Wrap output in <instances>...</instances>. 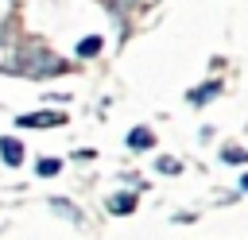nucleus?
<instances>
[{"mask_svg": "<svg viewBox=\"0 0 248 240\" xmlns=\"http://www.w3.org/2000/svg\"><path fill=\"white\" fill-rule=\"evenodd\" d=\"M66 124V112H50V108H39V112H23L16 120V128H58Z\"/></svg>", "mask_w": 248, "mask_h": 240, "instance_id": "obj_1", "label": "nucleus"}, {"mask_svg": "<svg viewBox=\"0 0 248 240\" xmlns=\"http://www.w3.org/2000/svg\"><path fill=\"white\" fill-rule=\"evenodd\" d=\"M23 159H27V151H23L19 135H0V163L4 166H19Z\"/></svg>", "mask_w": 248, "mask_h": 240, "instance_id": "obj_2", "label": "nucleus"}, {"mask_svg": "<svg viewBox=\"0 0 248 240\" xmlns=\"http://www.w3.org/2000/svg\"><path fill=\"white\" fill-rule=\"evenodd\" d=\"M128 147H132V151L155 147V132H151V128H132V132H128Z\"/></svg>", "mask_w": 248, "mask_h": 240, "instance_id": "obj_3", "label": "nucleus"}, {"mask_svg": "<svg viewBox=\"0 0 248 240\" xmlns=\"http://www.w3.org/2000/svg\"><path fill=\"white\" fill-rule=\"evenodd\" d=\"M217 93H221V81H205V85L190 89V105H209Z\"/></svg>", "mask_w": 248, "mask_h": 240, "instance_id": "obj_4", "label": "nucleus"}, {"mask_svg": "<svg viewBox=\"0 0 248 240\" xmlns=\"http://www.w3.org/2000/svg\"><path fill=\"white\" fill-rule=\"evenodd\" d=\"M101 46H105L101 35H85V39L78 43V58H93V54H101Z\"/></svg>", "mask_w": 248, "mask_h": 240, "instance_id": "obj_5", "label": "nucleus"}, {"mask_svg": "<svg viewBox=\"0 0 248 240\" xmlns=\"http://www.w3.org/2000/svg\"><path fill=\"white\" fill-rule=\"evenodd\" d=\"M58 170H62V159H54V155H43V159L35 163V174H39V178H54Z\"/></svg>", "mask_w": 248, "mask_h": 240, "instance_id": "obj_6", "label": "nucleus"}, {"mask_svg": "<svg viewBox=\"0 0 248 240\" xmlns=\"http://www.w3.org/2000/svg\"><path fill=\"white\" fill-rule=\"evenodd\" d=\"M108 209L112 213H132L136 209V194H112L108 197Z\"/></svg>", "mask_w": 248, "mask_h": 240, "instance_id": "obj_7", "label": "nucleus"}, {"mask_svg": "<svg viewBox=\"0 0 248 240\" xmlns=\"http://www.w3.org/2000/svg\"><path fill=\"white\" fill-rule=\"evenodd\" d=\"M50 209H54V213H66L70 221H81V213H78V209H74L66 197H50Z\"/></svg>", "mask_w": 248, "mask_h": 240, "instance_id": "obj_8", "label": "nucleus"}, {"mask_svg": "<svg viewBox=\"0 0 248 240\" xmlns=\"http://www.w3.org/2000/svg\"><path fill=\"white\" fill-rule=\"evenodd\" d=\"M221 159L232 163V166H240V163H248V151H240V147H221Z\"/></svg>", "mask_w": 248, "mask_h": 240, "instance_id": "obj_9", "label": "nucleus"}, {"mask_svg": "<svg viewBox=\"0 0 248 240\" xmlns=\"http://www.w3.org/2000/svg\"><path fill=\"white\" fill-rule=\"evenodd\" d=\"M155 166H159L163 174H178V170H182V163H178V159H155Z\"/></svg>", "mask_w": 248, "mask_h": 240, "instance_id": "obj_10", "label": "nucleus"}, {"mask_svg": "<svg viewBox=\"0 0 248 240\" xmlns=\"http://www.w3.org/2000/svg\"><path fill=\"white\" fill-rule=\"evenodd\" d=\"M240 190H244V194H248V174H244V178H240Z\"/></svg>", "mask_w": 248, "mask_h": 240, "instance_id": "obj_11", "label": "nucleus"}, {"mask_svg": "<svg viewBox=\"0 0 248 240\" xmlns=\"http://www.w3.org/2000/svg\"><path fill=\"white\" fill-rule=\"evenodd\" d=\"M120 4H136V0H120Z\"/></svg>", "mask_w": 248, "mask_h": 240, "instance_id": "obj_12", "label": "nucleus"}]
</instances>
